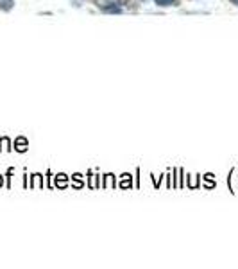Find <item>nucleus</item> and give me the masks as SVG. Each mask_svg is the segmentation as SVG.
Segmentation results:
<instances>
[{
	"instance_id": "nucleus-1",
	"label": "nucleus",
	"mask_w": 238,
	"mask_h": 269,
	"mask_svg": "<svg viewBox=\"0 0 238 269\" xmlns=\"http://www.w3.org/2000/svg\"><path fill=\"white\" fill-rule=\"evenodd\" d=\"M127 0H97V4L99 5H124Z\"/></svg>"
},
{
	"instance_id": "nucleus-2",
	"label": "nucleus",
	"mask_w": 238,
	"mask_h": 269,
	"mask_svg": "<svg viewBox=\"0 0 238 269\" xmlns=\"http://www.w3.org/2000/svg\"><path fill=\"white\" fill-rule=\"evenodd\" d=\"M14 2L13 0H0V9L2 11H9V9H13Z\"/></svg>"
},
{
	"instance_id": "nucleus-3",
	"label": "nucleus",
	"mask_w": 238,
	"mask_h": 269,
	"mask_svg": "<svg viewBox=\"0 0 238 269\" xmlns=\"http://www.w3.org/2000/svg\"><path fill=\"white\" fill-rule=\"evenodd\" d=\"M158 5H172L175 4V0H154Z\"/></svg>"
},
{
	"instance_id": "nucleus-4",
	"label": "nucleus",
	"mask_w": 238,
	"mask_h": 269,
	"mask_svg": "<svg viewBox=\"0 0 238 269\" xmlns=\"http://www.w3.org/2000/svg\"><path fill=\"white\" fill-rule=\"evenodd\" d=\"M231 2H235V4H238V0H231Z\"/></svg>"
}]
</instances>
